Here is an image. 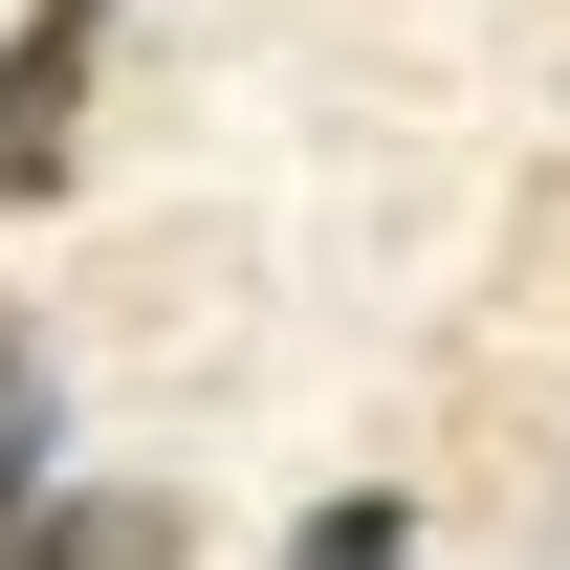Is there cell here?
<instances>
[{
	"instance_id": "4",
	"label": "cell",
	"mask_w": 570,
	"mask_h": 570,
	"mask_svg": "<svg viewBox=\"0 0 570 570\" xmlns=\"http://www.w3.org/2000/svg\"><path fill=\"white\" fill-rule=\"evenodd\" d=\"M285 570H417V504H395V483L307 504V527H285Z\"/></svg>"
},
{
	"instance_id": "3",
	"label": "cell",
	"mask_w": 570,
	"mask_h": 570,
	"mask_svg": "<svg viewBox=\"0 0 570 570\" xmlns=\"http://www.w3.org/2000/svg\"><path fill=\"white\" fill-rule=\"evenodd\" d=\"M176 549H198V527H176L154 483H67V504H45V527H22L0 570H176Z\"/></svg>"
},
{
	"instance_id": "2",
	"label": "cell",
	"mask_w": 570,
	"mask_h": 570,
	"mask_svg": "<svg viewBox=\"0 0 570 570\" xmlns=\"http://www.w3.org/2000/svg\"><path fill=\"white\" fill-rule=\"evenodd\" d=\"M45 504H67V373H45V330L0 307V549H22Z\"/></svg>"
},
{
	"instance_id": "1",
	"label": "cell",
	"mask_w": 570,
	"mask_h": 570,
	"mask_svg": "<svg viewBox=\"0 0 570 570\" xmlns=\"http://www.w3.org/2000/svg\"><path fill=\"white\" fill-rule=\"evenodd\" d=\"M110 22H132V0H22V22H0V198H67V154H88V67H110Z\"/></svg>"
}]
</instances>
